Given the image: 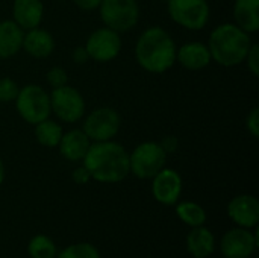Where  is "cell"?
<instances>
[{
	"mask_svg": "<svg viewBox=\"0 0 259 258\" xmlns=\"http://www.w3.org/2000/svg\"><path fill=\"white\" fill-rule=\"evenodd\" d=\"M167 157L159 141H143L129 154V172L138 179H152L165 167Z\"/></svg>",
	"mask_w": 259,
	"mask_h": 258,
	"instance_id": "5",
	"label": "cell"
},
{
	"mask_svg": "<svg viewBox=\"0 0 259 258\" xmlns=\"http://www.w3.org/2000/svg\"><path fill=\"white\" fill-rule=\"evenodd\" d=\"M18 91H20V87L12 78H8V76L0 78V103L14 102Z\"/></svg>",
	"mask_w": 259,
	"mask_h": 258,
	"instance_id": "25",
	"label": "cell"
},
{
	"mask_svg": "<svg viewBox=\"0 0 259 258\" xmlns=\"http://www.w3.org/2000/svg\"><path fill=\"white\" fill-rule=\"evenodd\" d=\"M46 79H47V84L52 87V90L68 84V75H67L65 68H62V67H52L46 73Z\"/></svg>",
	"mask_w": 259,
	"mask_h": 258,
	"instance_id": "26",
	"label": "cell"
},
{
	"mask_svg": "<svg viewBox=\"0 0 259 258\" xmlns=\"http://www.w3.org/2000/svg\"><path fill=\"white\" fill-rule=\"evenodd\" d=\"M258 233L235 227L220 240V252L225 258H250L258 249Z\"/></svg>",
	"mask_w": 259,
	"mask_h": 258,
	"instance_id": "11",
	"label": "cell"
},
{
	"mask_svg": "<svg viewBox=\"0 0 259 258\" xmlns=\"http://www.w3.org/2000/svg\"><path fill=\"white\" fill-rule=\"evenodd\" d=\"M73 2L82 11H94V9H99V5L102 0H73Z\"/></svg>",
	"mask_w": 259,
	"mask_h": 258,
	"instance_id": "32",
	"label": "cell"
},
{
	"mask_svg": "<svg viewBox=\"0 0 259 258\" xmlns=\"http://www.w3.org/2000/svg\"><path fill=\"white\" fill-rule=\"evenodd\" d=\"M182 176L175 169L164 167L152 178V195L153 198L167 207L176 205L182 195Z\"/></svg>",
	"mask_w": 259,
	"mask_h": 258,
	"instance_id": "12",
	"label": "cell"
},
{
	"mask_svg": "<svg viewBox=\"0 0 259 258\" xmlns=\"http://www.w3.org/2000/svg\"><path fill=\"white\" fill-rule=\"evenodd\" d=\"M33 134H35L36 141L41 146L52 149V148H58L61 137L64 134V129L58 122H55L52 119H46V120L35 125Z\"/></svg>",
	"mask_w": 259,
	"mask_h": 258,
	"instance_id": "21",
	"label": "cell"
},
{
	"mask_svg": "<svg viewBox=\"0 0 259 258\" xmlns=\"http://www.w3.org/2000/svg\"><path fill=\"white\" fill-rule=\"evenodd\" d=\"M246 128L253 138L259 137V108L253 106L246 117Z\"/></svg>",
	"mask_w": 259,
	"mask_h": 258,
	"instance_id": "28",
	"label": "cell"
},
{
	"mask_svg": "<svg viewBox=\"0 0 259 258\" xmlns=\"http://www.w3.org/2000/svg\"><path fill=\"white\" fill-rule=\"evenodd\" d=\"M159 144L162 146V149H164L165 154L168 155V154H175V152L178 151L179 140H178L175 135H165V137L159 141Z\"/></svg>",
	"mask_w": 259,
	"mask_h": 258,
	"instance_id": "30",
	"label": "cell"
},
{
	"mask_svg": "<svg viewBox=\"0 0 259 258\" xmlns=\"http://www.w3.org/2000/svg\"><path fill=\"white\" fill-rule=\"evenodd\" d=\"M71 179H73V182L77 184V186H85V184H88V182L91 181V176H90L88 170L85 169V166L82 164V166H79V167H76V169L73 170Z\"/></svg>",
	"mask_w": 259,
	"mask_h": 258,
	"instance_id": "29",
	"label": "cell"
},
{
	"mask_svg": "<svg viewBox=\"0 0 259 258\" xmlns=\"http://www.w3.org/2000/svg\"><path fill=\"white\" fill-rule=\"evenodd\" d=\"M56 258H100V252L94 245L82 242L70 245L62 251H58Z\"/></svg>",
	"mask_w": 259,
	"mask_h": 258,
	"instance_id": "24",
	"label": "cell"
},
{
	"mask_svg": "<svg viewBox=\"0 0 259 258\" xmlns=\"http://www.w3.org/2000/svg\"><path fill=\"white\" fill-rule=\"evenodd\" d=\"M170 18L184 29L202 30L211 15L208 0H167Z\"/></svg>",
	"mask_w": 259,
	"mask_h": 258,
	"instance_id": "7",
	"label": "cell"
},
{
	"mask_svg": "<svg viewBox=\"0 0 259 258\" xmlns=\"http://www.w3.org/2000/svg\"><path fill=\"white\" fill-rule=\"evenodd\" d=\"M21 49L27 55H30L32 58L42 59V58H47V56H50L53 53V50H55V38L49 30L41 29L38 26V27L24 30Z\"/></svg>",
	"mask_w": 259,
	"mask_h": 258,
	"instance_id": "15",
	"label": "cell"
},
{
	"mask_svg": "<svg viewBox=\"0 0 259 258\" xmlns=\"http://www.w3.org/2000/svg\"><path fill=\"white\" fill-rule=\"evenodd\" d=\"M44 17V5L41 0H14L12 20L23 29L38 27Z\"/></svg>",
	"mask_w": 259,
	"mask_h": 258,
	"instance_id": "17",
	"label": "cell"
},
{
	"mask_svg": "<svg viewBox=\"0 0 259 258\" xmlns=\"http://www.w3.org/2000/svg\"><path fill=\"white\" fill-rule=\"evenodd\" d=\"M3 181H5V163L0 158V186L3 184Z\"/></svg>",
	"mask_w": 259,
	"mask_h": 258,
	"instance_id": "33",
	"label": "cell"
},
{
	"mask_svg": "<svg viewBox=\"0 0 259 258\" xmlns=\"http://www.w3.org/2000/svg\"><path fill=\"white\" fill-rule=\"evenodd\" d=\"M175 211L178 214V217L188 227L194 228V227H202L206 224V211L205 208L193 201H182V202H176L175 205Z\"/></svg>",
	"mask_w": 259,
	"mask_h": 258,
	"instance_id": "22",
	"label": "cell"
},
{
	"mask_svg": "<svg viewBox=\"0 0 259 258\" xmlns=\"http://www.w3.org/2000/svg\"><path fill=\"white\" fill-rule=\"evenodd\" d=\"M187 251L194 258L211 257L215 251V237L205 225L194 227L187 236Z\"/></svg>",
	"mask_w": 259,
	"mask_h": 258,
	"instance_id": "18",
	"label": "cell"
},
{
	"mask_svg": "<svg viewBox=\"0 0 259 258\" xmlns=\"http://www.w3.org/2000/svg\"><path fill=\"white\" fill-rule=\"evenodd\" d=\"M162 2H167V0H162Z\"/></svg>",
	"mask_w": 259,
	"mask_h": 258,
	"instance_id": "34",
	"label": "cell"
},
{
	"mask_svg": "<svg viewBox=\"0 0 259 258\" xmlns=\"http://www.w3.org/2000/svg\"><path fill=\"white\" fill-rule=\"evenodd\" d=\"M211 53L206 44L199 41H191L181 46L176 50V62H179L184 68L197 71L203 70L211 64Z\"/></svg>",
	"mask_w": 259,
	"mask_h": 258,
	"instance_id": "14",
	"label": "cell"
},
{
	"mask_svg": "<svg viewBox=\"0 0 259 258\" xmlns=\"http://www.w3.org/2000/svg\"><path fill=\"white\" fill-rule=\"evenodd\" d=\"M52 113L62 123H76L85 116V99L83 96L68 84L59 88H53L50 93Z\"/></svg>",
	"mask_w": 259,
	"mask_h": 258,
	"instance_id": "9",
	"label": "cell"
},
{
	"mask_svg": "<svg viewBox=\"0 0 259 258\" xmlns=\"http://www.w3.org/2000/svg\"><path fill=\"white\" fill-rule=\"evenodd\" d=\"M234 20L247 33L259 30V0H235Z\"/></svg>",
	"mask_w": 259,
	"mask_h": 258,
	"instance_id": "20",
	"label": "cell"
},
{
	"mask_svg": "<svg viewBox=\"0 0 259 258\" xmlns=\"http://www.w3.org/2000/svg\"><path fill=\"white\" fill-rule=\"evenodd\" d=\"M121 128V116L115 108L111 106H100L93 109L83 120L82 131L90 138L91 143L94 141H109L114 140Z\"/></svg>",
	"mask_w": 259,
	"mask_h": 258,
	"instance_id": "8",
	"label": "cell"
},
{
	"mask_svg": "<svg viewBox=\"0 0 259 258\" xmlns=\"http://www.w3.org/2000/svg\"><path fill=\"white\" fill-rule=\"evenodd\" d=\"M90 144L91 141L82 129H70L62 134L58 149L61 157L65 158L67 161L79 163L87 155Z\"/></svg>",
	"mask_w": 259,
	"mask_h": 258,
	"instance_id": "16",
	"label": "cell"
},
{
	"mask_svg": "<svg viewBox=\"0 0 259 258\" xmlns=\"http://www.w3.org/2000/svg\"><path fill=\"white\" fill-rule=\"evenodd\" d=\"M178 46L171 35L161 26H152L143 30L135 43L137 64L153 75L168 71L176 62Z\"/></svg>",
	"mask_w": 259,
	"mask_h": 258,
	"instance_id": "2",
	"label": "cell"
},
{
	"mask_svg": "<svg viewBox=\"0 0 259 258\" xmlns=\"http://www.w3.org/2000/svg\"><path fill=\"white\" fill-rule=\"evenodd\" d=\"M252 44L250 33L235 23H223L211 32L206 46L214 62L222 67H235L244 62Z\"/></svg>",
	"mask_w": 259,
	"mask_h": 258,
	"instance_id": "3",
	"label": "cell"
},
{
	"mask_svg": "<svg viewBox=\"0 0 259 258\" xmlns=\"http://www.w3.org/2000/svg\"><path fill=\"white\" fill-rule=\"evenodd\" d=\"M15 109L18 116L29 125H36L50 117V94L36 84H27L20 88L15 97Z\"/></svg>",
	"mask_w": 259,
	"mask_h": 258,
	"instance_id": "4",
	"label": "cell"
},
{
	"mask_svg": "<svg viewBox=\"0 0 259 258\" xmlns=\"http://www.w3.org/2000/svg\"><path fill=\"white\" fill-rule=\"evenodd\" d=\"M82 164L88 170L91 179L102 184L121 182L131 173L129 152L123 144L114 140L91 143Z\"/></svg>",
	"mask_w": 259,
	"mask_h": 258,
	"instance_id": "1",
	"label": "cell"
},
{
	"mask_svg": "<svg viewBox=\"0 0 259 258\" xmlns=\"http://www.w3.org/2000/svg\"><path fill=\"white\" fill-rule=\"evenodd\" d=\"M121 46L120 33L106 26L91 32L83 44L90 59L96 62H109L115 59L121 52Z\"/></svg>",
	"mask_w": 259,
	"mask_h": 258,
	"instance_id": "10",
	"label": "cell"
},
{
	"mask_svg": "<svg viewBox=\"0 0 259 258\" xmlns=\"http://www.w3.org/2000/svg\"><path fill=\"white\" fill-rule=\"evenodd\" d=\"M27 254L30 258H56L58 248L49 236L36 234L27 243Z\"/></svg>",
	"mask_w": 259,
	"mask_h": 258,
	"instance_id": "23",
	"label": "cell"
},
{
	"mask_svg": "<svg viewBox=\"0 0 259 258\" xmlns=\"http://www.w3.org/2000/svg\"><path fill=\"white\" fill-rule=\"evenodd\" d=\"M24 30L14 20L0 21V59L15 56L23 46Z\"/></svg>",
	"mask_w": 259,
	"mask_h": 258,
	"instance_id": "19",
	"label": "cell"
},
{
	"mask_svg": "<svg viewBox=\"0 0 259 258\" xmlns=\"http://www.w3.org/2000/svg\"><path fill=\"white\" fill-rule=\"evenodd\" d=\"M99 14L106 27L123 33L138 24L140 6L137 0H102Z\"/></svg>",
	"mask_w": 259,
	"mask_h": 258,
	"instance_id": "6",
	"label": "cell"
},
{
	"mask_svg": "<svg viewBox=\"0 0 259 258\" xmlns=\"http://www.w3.org/2000/svg\"><path fill=\"white\" fill-rule=\"evenodd\" d=\"M229 219L241 228L255 230L259 224V201L253 195H238L228 204Z\"/></svg>",
	"mask_w": 259,
	"mask_h": 258,
	"instance_id": "13",
	"label": "cell"
},
{
	"mask_svg": "<svg viewBox=\"0 0 259 258\" xmlns=\"http://www.w3.org/2000/svg\"><path fill=\"white\" fill-rule=\"evenodd\" d=\"M71 58H73V62L77 64V65H83V64H87V62L90 61V56H88L87 49H85L83 46L76 47V49L73 50V53H71Z\"/></svg>",
	"mask_w": 259,
	"mask_h": 258,
	"instance_id": "31",
	"label": "cell"
},
{
	"mask_svg": "<svg viewBox=\"0 0 259 258\" xmlns=\"http://www.w3.org/2000/svg\"><path fill=\"white\" fill-rule=\"evenodd\" d=\"M244 62L247 64V68L249 71L253 75V76H258L259 75V46L256 43H253L249 49V53L244 59Z\"/></svg>",
	"mask_w": 259,
	"mask_h": 258,
	"instance_id": "27",
	"label": "cell"
}]
</instances>
